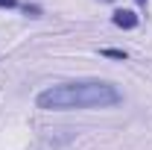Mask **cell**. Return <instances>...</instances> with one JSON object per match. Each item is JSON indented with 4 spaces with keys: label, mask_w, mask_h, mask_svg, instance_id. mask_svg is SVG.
I'll list each match as a JSON object with an SVG mask.
<instances>
[{
    "label": "cell",
    "mask_w": 152,
    "mask_h": 150,
    "mask_svg": "<svg viewBox=\"0 0 152 150\" xmlns=\"http://www.w3.org/2000/svg\"><path fill=\"white\" fill-rule=\"evenodd\" d=\"M120 100L123 94L117 91V85L105 79H70L38 91L35 106L44 112H67V109H108Z\"/></svg>",
    "instance_id": "6da1fadb"
},
{
    "label": "cell",
    "mask_w": 152,
    "mask_h": 150,
    "mask_svg": "<svg viewBox=\"0 0 152 150\" xmlns=\"http://www.w3.org/2000/svg\"><path fill=\"white\" fill-rule=\"evenodd\" d=\"M111 24L120 27V30H134V27H137V15H134L132 9H117L111 15Z\"/></svg>",
    "instance_id": "7a4b0ae2"
},
{
    "label": "cell",
    "mask_w": 152,
    "mask_h": 150,
    "mask_svg": "<svg viewBox=\"0 0 152 150\" xmlns=\"http://www.w3.org/2000/svg\"><path fill=\"white\" fill-rule=\"evenodd\" d=\"M102 56H105V59H123V62H126L129 53H126V50H120V47H105V50H102Z\"/></svg>",
    "instance_id": "3957f363"
},
{
    "label": "cell",
    "mask_w": 152,
    "mask_h": 150,
    "mask_svg": "<svg viewBox=\"0 0 152 150\" xmlns=\"http://www.w3.org/2000/svg\"><path fill=\"white\" fill-rule=\"evenodd\" d=\"M20 9H23V12H26L29 18H41V6H35V3H23Z\"/></svg>",
    "instance_id": "277c9868"
},
{
    "label": "cell",
    "mask_w": 152,
    "mask_h": 150,
    "mask_svg": "<svg viewBox=\"0 0 152 150\" xmlns=\"http://www.w3.org/2000/svg\"><path fill=\"white\" fill-rule=\"evenodd\" d=\"M18 0H0V9H15Z\"/></svg>",
    "instance_id": "5b68a950"
},
{
    "label": "cell",
    "mask_w": 152,
    "mask_h": 150,
    "mask_svg": "<svg viewBox=\"0 0 152 150\" xmlns=\"http://www.w3.org/2000/svg\"><path fill=\"white\" fill-rule=\"evenodd\" d=\"M134 3H137V6H146V3H149V0H134Z\"/></svg>",
    "instance_id": "8992f818"
}]
</instances>
